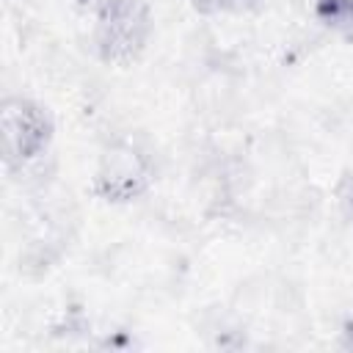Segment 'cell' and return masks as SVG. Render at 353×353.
<instances>
[{
  "label": "cell",
  "instance_id": "1",
  "mask_svg": "<svg viewBox=\"0 0 353 353\" xmlns=\"http://www.w3.org/2000/svg\"><path fill=\"white\" fill-rule=\"evenodd\" d=\"M152 11L146 0H99L94 44L105 63H132L149 44Z\"/></svg>",
  "mask_w": 353,
  "mask_h": 353
},
{
  "label": "cell",
  "instance_id": "2",
  "mask_svg": "<svg viewBox=\"0 0 353 353\" xmlns=\"http://www.w3.org/2000/svg\"><path fill=\"white\" fill-rule=\"evenodd\" d=\"M55 124L47 108L30 97H6L0 110V138H3V163L8 171L28 168L36 163L50 141Z\"/></svg>",
  "mask_w": 353,
  "mask_h": 353
},
{
  "label": "cell",
  "instance_id": "3",
  "mask_svg": "<svg viewBox=\"0 0 353 353\" xmlns=\"http://www.w3.org/2000/svg\"><path fill=\"white\" fill-rule=\"evenodd\" d=\"M154 179L152 157L127 138L110 141L94 171V193L108 204H130L141 199Z\"/></svg>",
  "mask_w": 353,
  "mask_h": 353
},
{
  "label": "cell",
  "instance_id": "4",
  "mask_svg": "<svg viewBox=\"0 0 353 353\" xmlns=\"http://www.w3.org/2000/svg\"><path fill=\"white\" fill-rule=\"evenodd\" d=\"M314 19L342 36H353V0H312Z\"/></svg>",
  "mask_w": 353,
  "mask_h": 353
},
{
  "label": "cell",
  "instance_id": "5",
  "mask_svg": "<svg viewBox=\"0 0 353 353\" xmlns=\"http://www.w3.org/2000/svg\"><path fill=\"white\" fill-rule=\"evenodd\" d=\"M262 0H190V6L204 17H237L248 14Z\"/></svg>",
  "mask_w": 353,
  "mask_h": 353
},
{
  "label": "cell",
  "instance_id": "6",
  "mask_svg": "<svg viewBox=\"0 0 353 353\" xmlns=\"http://www.w3.org/2000/svg\"><path fill=\"white\" fill-rule=\"evenodd\" d=\"M336 199H339V210H342V212H345V218L353 223V171H347V174H345V179L339 182Z\"/></svg>",
  "mask_w": 353,
  "mask_h": 353
},
{
  "label": "cell",
  "instance_id": "7",
  "mask_svg": "<svg viewBox=\"0 0 353 353\" xmlns=\"http://www.w3.org/2000/svg\"><path fill=\"white\" fill-rule=\"evenodd\" d=\"M339 339H342V347H345V350H353V317L345 320V325H342V331H339Z\"/></svg>",
  "mask_w": 353,
  "mask_h": 353
}]
</instances>
